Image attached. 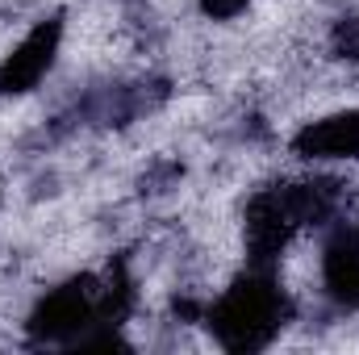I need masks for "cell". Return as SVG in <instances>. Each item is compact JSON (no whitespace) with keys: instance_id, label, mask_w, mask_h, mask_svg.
Listing matches in <instances>:
<instances>
[{"instance_id":"obj_3","label":"cell","mask_w":359,"mask_h":355,"mask_svg":"<svg viewBox=\"0 0 359 355\" xmlns=\"http://www.w3.org/2000/svg\"><path fill=\"white\" fill-rule=\"evenodd\" d=\"M59 38H63V21L50 17L42 25H34L25 34V42L0 63V92H29L55 63V51H59Z\"/></svg>"},{"instance_id":"obj_2","label":"cell","mask_w":359,"mask_h":355,"mask_svg":"<svg viewBox=\"0 0 359 355\" xmlns=\"http://www.w3.org/2000/svg\"><path fill=\"white\" fill-rule=\"evenodd\" d=\"M100 309V288L96 280H72L63 288H55L29 318V335L34 339H72L76 330H84Z\"/></svg>"},{"instance_id":"obj_1","label":"cell","mask_w":359,"mask_h":355,"mask_svg":"<svg viewBox=\"0 0 359 355\" xmlns=\"http://www.w3.org/2000/svg\"><path fill=\"white\" fill-rule=\"evenodd\" d=\"M284 322V297L268 276H247L238 280L209 314L213 335L230 351H255L264 347Z\"/></svg>"},{"instance_id":"obj_7","label":"cell","mask_w":359,"mask_h":355,"mask_svg":"<svg viewBox=\"0 0 359 355\" xmlns=\"http://www.w3.org/2000/svg\"><path fill=\"white\" fill-rule=\"evenodd\" d=\"M201 8L209 17H217V21H230V17H238L247 8V0H201Z\"/></svg>"},{"instance_id":"obj_6","label":"cell","mask_w":359,"mask_h":355,"mask_svg":"<svg viewBox=\"0 0 359 355\" xmlns=\"http://www.w3.org/2000/svg\"><path fill=\"white\" fill-rule=\"evenodd\" d=\"M326 288L343 301L359 305V230H347L326 251Z\"/></svg>"},{"instance_id":"obj_5","label":"cell","mask_w":359,"mask_h":355,"mask_svg":"<svg viewBox=\"0 0 359 355\" xmlns=\"http://www.w3.org/2000/svg\"><path fill=\"white\" fill-rule=\"evenodd\" d=\"M292 151L301 159H351V155H359V113H334V117L309 121L292 138Z\"/></svg>"},{"instance_id":"obj_4","label":"cell","mask_w":359,"mask_h":355,"mask_svg":"<svg viewBox=\"0 0 359 355\" xmlns=\"http://www.w3.org/2000/svg\"><path fill=\"white\" fill-rule=\"evenodd\" d=\"M292 230H297V222L280 205V192H264V196L251 201V209H247V251H251V260L259 267L280 260V251L288 247Z\"/></svg>"}]
</instances>
